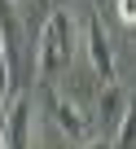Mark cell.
<instances>
[{"mask_svg": "<svg viewBox=\"0 0 136 149\" xmlns=\"http://www.w3.org/2000/svg\"><path fill=\"white\" fill-rule=\"evenodd\" d=\"M84 48H88V66H92V74L101 84H114V44H110V35H105V22H101V13H84Z\"/></svg>", "mask_w": 136, "mask_h": 149, "instance_id": "cell-3", "label": "cell"}, {"mask_svg": "<svg viewBox=\"0 0 136 149\" xmlns=\"http://www.w3.org/2000/svg\"><path fill=\"white\" fill-rule=\"evenodd\" d=\"M9 5H18V9H27V5H31V0H9Z\"/></svg>", "mask_w": 136, "mask_h": 149, "instance_id": "cell-9", "label": "cell"}, {"mask_svg": "<svg viewBox=\"0 0 136 149\" xmlns=\"http://www.w3.org/2000/svg\"><path fill=\"white\" fill-rule=\"evenodd\" d=\"M40 97H44V110L53 114V127L70 140V145H84L92 136V114L75 101V97H61L53 84H40Z\"/></svg>", "mask_w": 136, "mask_h": 149, "instance_id": "cell-2", "label": "cell"}, {"mask_svg": "<svg viewBox=\"0 0 136 149\" xmlns=\"http://www.w3.org/2000/svg\"><path fill=\"white\" fill-rule=\"evenodd\" d=\"M79 149H114V145H110V140H105V136H88V140H84V145H79Z\"/></svg>", "mask_w": 136, "mask_h": 149, "instance_id": "cell-7", "label": "cell"}, {"mask_svg": "<svg viewBox=\"0 0 136 149\" xmlns=\"http://www.w3.org/2000/svg\"><path fill=\"white\" fill-rule=\"evenodd\" d=\"M127 105H132V88L127 84H101V92H97V118H101V127L114 132L127 118Z\"/></svg>", "mask_w": 136, "mask_h": 149, "instance_id": "cell-5", "label": "cell"}, {"mask_svg": "<svg viewBox=\"0 0 136 149\" xmlns=\"http://www.w3.org/2000/svg\"><path fill=\"white\" fill-rule=\"evenodd\" d=\"M75 53H79V18L70 9H48L40 26V53H35L40 84H57L75 66Z\"/></svg>", "mask_w": 136, "mask_h": 149, "instance_id": "cell-1", "label": "cell"}, {"mask_svg": "<svg viewBox=\"0 0 136 149\" xmlns=\"http://www.w3.org/2000/svg\"><path fill=\"white\" fill-rule=\"evenodd\" d=\"M119 22H123V26L136 22V0H119Z\"/></svg>", "mask_w": 136, "mask_h": 149, "instance_id": "cell-6", "label": "cell"}, {"mask_svg": "<svg viewBox=\"0 0 136 149\" xmlns=\"http://www.w3.org/2000/svg\"><path fill=\"white\" fill-rule=\"evenodd\" d=\"M0 149H5V127H0Z\"/></svg>", "mask_w": 136, "mask_h": 149, "instance_id": "cell-10", "label": "cell"}, {"mask_svg": "<svg viewBox=\"0 0 136 149\" xmlns=\"http://www.w3.org/2000/svg\"><path fill=\"white\" fill-rule=\"evenodd\" d=\"M31 5H35V9H53V0H31Z\"/></svg>", "mask_w": 136, "mask_h": 149, "instance_id": "cell-8", "label": "cell"}, {"mask_svg": "<svg viewBox=\"0 0 136 149\" xmlns=\"http://www.w3.org/2000/svg\"><path fill=\"white\" fill-rule=\"evenodd\" d=\"M31 97L13 92L0 110V127H5V149H31Z\"/></svg>", "mask_w": 136, "mask_h": 149, "instance_id": "cell-4", "label": "cell"}]
</instances>
